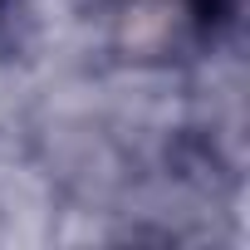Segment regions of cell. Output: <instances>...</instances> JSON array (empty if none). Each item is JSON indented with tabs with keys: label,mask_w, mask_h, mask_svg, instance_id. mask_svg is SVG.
<instances>
[{
	"label": "cell",
	"mask_w": 250,
	"mask_h": 250,
	"mask_svg": "<svg viewBox=\"0 0 250 250\" xmlns=\"http://www.w3.org/2000/svg\"><path fill=\"white\" fill-rule=\"evenodd\" d=\"M5 5H10V0H0V15H5Z\"/></svg>",
	"instance_id": "7a4b0ae2"
},
{
	"label": "cell",
	"mask_w": 250,
	"mask_h": 250,
	"mask_svg": "<svg viewBox=\"0 0 250 250\" xmlns=\"http://www.w3.org/2000/svg\"><path fill=\"white\" fill-rule=\"evenodd\" d=\"M177 10L196 40H221L240 15V0H177Z\"/></svg>",
	"instance_id": "6da1fadb"
}]
</instances>
